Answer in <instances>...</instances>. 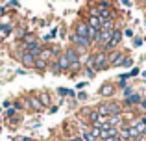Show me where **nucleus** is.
I'll return each instance as SVG.
<instances>
[{
  "label": "nucleus",
  "instance_id": "6e6552de",
  "mask_svg": "<svg viewBox=\"0 0 146 141\" xmlns=\"http://www.w3.org/2000/svg\"><path fill=\"white\" fill-rule=\"evenodd\" d=\"M106 106H107V112H109V115H122V112H124V106H122V102H117V100L106 102Z\"/></svg>",
  "mask_w": 146,
  "mask_h": 141
},
{
  "label": "nucleus",
  "instance_id": "cd10ccee",
  "mask_svg": "<svg viewBox=\"0 0 146 141\" xmlns=\"http://www.w3.org/2000/svg\"><path fill=\"white\" fill-rule=\"evenodd\" d=\"M57 95H59V97H67V95H68V91H70V89H65V87H57Z\"/></svg>",
  "mask_w": 146,
  "mask_h": 141
},
{
  "label": "nucleus",
  "instance_id": "ddd939ff",
  "mask_svg": "<svg viewBox=\"0 0 146 141\" xmlns=\"http://www.w3.org/2000/svg\"><path fill=\"white\" fill-rule=\"evenodd\" d=\"M37 98H39V102L43 104V108H48L50 102H52V98H50V95L46 93V91H41V93L37 95Z\"/></svg>",
  "mask_w": 146,
  "mask_h": 141
},
{
  "label": "nucleus",
  "instance_id": "c85d7f7f",
  "mask_svg": "<svg viewBox=\"0 0 146 141\" xmlns=\"http://www.w3.org/2000/svg\"><path fill=\"white\" fill-rule=\"evenodd\" d=\"M76 98H78L80 102H85L87 100V93H85V91H80V93L76 95Z\"/></svg>",
  "mask_w": 146,
  "mask_h": 141
},
{
  "label": "nucleus",
  "instance_id": "412c9836",
  "mask_svg": "<svg viewBox=\"0 0 146 141\" xmlns=\"http://www.w3.org/2000/svg\"><path fill=\"white\" fill-rule=\"evenodd\" d=\"M96 112H98L102 117H109V112H107V106H106V102H100V104L96 106Z\"/></svg>",
  "mask_w": 146,
  "mask_h": 141
},
{
  "label": "nucleus",
  "instance_id": "c03bdc74",
  "mask_svg": "<svg viewBox=\"0 0 146 141\" xmlns=\"http://www.w3.org/2000/svg\"><path fill=\"white\" fill-rule=\"evenodd\" d=\"M139 2H141V6H144V7H146V0H139Z\"/></svg>",
  "mask_w": 146,
  "mask_h": 141
},
{
  "label": "nucleus",
  "instance_id": "f257e3e1",
  "mask_svg": "<svg viewBox=\"0 0 146 141\" xmlns=\"http://www.w3.org/2000/svg\"><path fill=\"white\" fill-rule=\"evenodd\" d=\"M93 58H94V63H93V67H94V71H106V69H109V61H107V52L106 50H102V48H98L96 52H93Z\"/></svg>",
  "mask_w": 146,
  "mask_h": 141
},
{
  "label": "nucleus",
  "instance_id": "b1692460",
  "mask_svg": "<svg viewBox=\"0 0 146 141\" xmlns=\"http://www.w3.org/2000/svg\"><path fill=\"white\" fill-rule=\"evenodd\" d=\"M50 50H52V59H50V61H54V59H57V58H59L61 54H63V52H61V50H59L57 47H50Z\"/></svg>",
  "mask_w": 146,
  "mask_h": 141
},
{
  "label": "nucleus",
  "instance_id": "37998d69",
  "mask_svg": "<svg viewBox=\"0 0 146 141\" xmlns=\"http://www.w3.org/2000/svg\"><path fill=\"white\" fill-rule=\"evenodd\" d=\"M50 141H63V139H61V138H57V136H54V138L50 139Z\"/></svg>",
  "mask_w": 146,
  "mask_h": 141
},
{
  "label": "nucleus",
  "instance_id": "9b49d317",
  "mask_svg": "<svg viewBox=\"0 0 146 141\" xmlns=\"http://www.w3.org/2000/svg\"><path fill=\"white\" fill-rule=\"evenodd\" d=\"M48 63L46 59H43V58H35V61H33V71H37V72H48Z\"/></svg>",
  "mask_w": 146,
  "mask_h": 141
},
{
  "label": "nucleus",
  "instance_id": "aec40b11",
  "mask_svg": "<svg viewBox=\"0 0 146 141\" xmlns=\"http://www.w3.org/2000/svg\"><path fill=\"white\" fill-rule=\"evenodd\" d=\"M37 58H43V59H46V61H50V59H52V50H50V47H46V48L43 47V50H41V54L37 56Z\"/></svg>",
  "mask_w": 146,
  "mask_h": 141
},
{
  "label": "nucleus",
  "instance_id": "dca6fc26",
  "mask_svg": "<svg viewBox=\"0 0 146 141\" xmlns=\"http://www.w3.org/2000/svg\"><path fill=\"white\" fill-rule=\"evenodd\" d=\"M80 138L83 141H98L93 134H91V130H87V128H82V130H80Z\"/></svg>",
  "mask_w": 146,
  "mask_h": 141
},
{
  "label": "nucleus",
  "instance_id": "4be33fe9",
  "mask_svg": "<svg viewBox=\"0 0 146 141\" xmlns=\"http://www.w3.org/2000/svg\"><path fill=\"white\" fill-rule=\"evenodd\" d=\"M83 74L87 76V78H94L96 76V71H94V67H83Z\"/></svg>",
  "mask_w": 146,
  "mask_h": 141
},
{
  "label": "nucleus",
  "instance_id": "2f4dec72",
  "mask_svg": "<svg viewBox=\"0 0 146 141\" xmlns=\"http://www.w3.org/2000/svg\"><path fill=\"white\" fill-rule=\"evenodd\" d=\"M15 113H17V110H15V108H7V112H6V119H9V117H13Z\"/></svg>",
  "mask_w": 146,
  "mask_h": 141
},
{
  "label": "nucleus",
  "instance_id": "9d476101",
  "mask_svg": "<svg viewBox=\"0 0 146 141\" xmlns=\"http://www.w3.org/2000/svg\"><path fill=\"white\" fill-rule=\"evenodd\" d=\"M74 33H78V35L82 37H87V33H89V24H87V21H78L74 24Z\"/></svg>",
  "mask_w": 146,
  "mask_h": 141
},
{
  "label": "nucleus",
  "instance_id": "ea45409f",
  "mask_svg": "<svg viewBox=\"0 0 146 141\" xmlns=\"http://www.w3.org/2000/svg\"><path fill=\"white\" fill-rule=\"evenodd\" d=\"M120 2H122V4H124V6H128V7H129V6H131V0H120Z\"/></svg>",
  "mask_w": 146,
  "mask_h": 141
},
{
  "label": "nucleus",
  "instance_id": "39448f33",
  "mask_svg": "<svg viewBox=\"0 0 146 141\" xmlns=\"http://www.w3.org/2000/svg\"><path fill=\"white\" fill-rule=\"evenodd\" d=\"M24 100H26V104H24L26 108L32 110V112H35V113H39V112H43V110H44L43 104L39 102V98H37V95H28Z\"/></svg>",
  "mask_w": 146,
  "mask_h": 141
},
{
  "label": "nucleus",
  "instance_id": "72a5a7b5",
  "mask_svg": "<svg viewBox=\"0 0 146 141\" xmlns=\"http://www.w3.org/2000/svg\"><path fill=\"white\" fill-rule=\"evenodd\" d=\"M128 87V80H118V89H124Z\"/></svg>",
  "mask_w": 146,
  "mask_h": 141
},
{
  "label": "nucleus",
  "instance_id": "2eb2a0df",
  "mask_svg": "<svg viewBox=\"0 0 146 141\" xmlns=\"http://www.w3.org/2000/svg\"><path fill=\"white\" fill-rule=\"evenodd\" d=\"M57 65H59V69H61V72L63 71H70V61H68L67 58H65L63 54L57 58Z\"/></svg>",
  "mask_w": 146,
  "mask_h": 141
},
{
  "label": "nucleus",
  "instance_id": "a211bd4d",
  "mask_svg": "<svg viewBox=\"0 0 146 141\" xmlns=\"http://www.w3.org/2000/svg\"><path fill=\"white\" fill-rule=\"evenodd\" d=\"M26 33H28V28H26V26H19V30H15V39L22 41Z\"/></svg>",
  "mask_w": 146,
  "mask_h": 141
},
{
  "label": "nucleus",
  "instance_id": "c9c22d12",
  "mask_svg": "<svg viewBox=\"0 0 146 141\" xmlns=\"http://www.w3.org/2000/svg\"><path fill=\"white\" fill-rule=\"evenodd\" d=\"M65 141H83V139L80 138V136H70V138H67Z\"/></svg>",
  "mask_w": 146,
  "mask_h": 141
},
{
  "label": "nucleus",
  "instance_id": "473e14b6",
  "mask_svg": "<svg viewBox=\"0 0 146 141\" xmlns=\"http://www.w3.org/2000/svg\"><path fill=\"white\" fill-rule=\"evenodd\" d=\"M137 108H139V110H143V112L146 113V97H143V100H141V104L137 106Z\"/></svg>",
  "mask_w": 146,
  "mask_h": 141
},
{
  "label": "nucleus",
  "instance_id": "58836bf2",
  "mask_svg": "<svg viewBox=\"0 0 146 141\" xmlns=\"http://www.w3.org/2000/svg\"><path fill=\"white\" fill-rule=\"evenodd\" d=\"M9 6H13V7H19V2H17V0H9Z\"/></svg>",
  "mask_w": 146,
  "mask_h": 141
},
{
  "label": "nucleus",
  "instance_id": "20e7f679",
  "mask_svg": "<svg viewBox=\"0 0 146 141\" xmlns=\"http://www.w3.org/2000/svg\"><path fill=\"white\" fill-rule=\"evenodd\" d=\"M141 100H143V97H141L139 93H131L129 97H124L122 106H124V110H133V108H137V106L141 104Z\"/></svg>",
  "mask_w": 146,
  "mask_h": 141
},
{
  "label": "nucleus",
  "instance_id": "7c9ffc66",
  "mask_svg": "<svg viewBox=\"0 0 146 141\" xmlns=\"http://www.w3.org/2000/svg\"><path fill=\"white\" fill-rule=\"evenodd\" d=\"M143 43H144L143 37H133V47H141Z\"/></svg>",
  "mask_w": 146,
  "mask_h": 141
},
{
  "label": "nucleus",
  "instance_id": "bb28decb",
  "mask_svg": "<svg viewBox=\"0 0 146 141\" xmlns=\"http://www.w3.org/2000/svg\"><path fill=\"white\" fill-rule=\"evenodd\" d=\"M13 108H15V110H17V112H22V110H24V108H26V106H24V104H22V100H15V104H13Z\"/></svg>",
  "mask_w": 146,
  "mask_h": 141
},
{
  "label": "nucleus",
  "instance_id": "f3484780",
  "mask_svg": "<svg viewBox=\"0 0 146 141\" xmlns=\"http://www.w3.org/2000/svg\"><path fill=\"white\" fill-rule=\"evenodd\" d=\"M115 28H117V26H115V19H107V21H104L102 26H100V30H109V32H113Z\"/></svg>",
  "mask_w": 146,
  "mask_h": 141
},
{
  "label": "nucleus",
  "instance_id": "f704fd0d",
  "mask_svg": "<svg viewBox=\"0 0 146 141\" xmlns=\"http://www.w3.org/2000/svg\"><path fill=\"white\" fill-rule=\"evenodd\" d=\"M122 33H124V37H133V30L131 28H126Z\"/></svg>",
  "mask_w": 146,
  "mask_h": 141
},
{
  "label": "nucleus",
  "instance_id": "0eeeda50",
  "mask_svg": "<svg viewBox=\"0 0 146 141\" xmlns=\"http://www.w3.org/2000/svg\"><path fill=\"white\" fill-rule=\"evenodd\" d=\"M63 56L68 59V61H70V65H72V63H78V61H80V52H78V48L72 47V45H68V47L63 50Z\"/></svg>",
  "mask_w": 146,
  "mask_h": 141
},
{
  "label": "nucleus",
  "instance_id": "4468645a",
  "mask_svg": "<svg viewBox=\"0 0 146 141\" xmlns=\"http://www.w3.org/2000/svg\"><path fill=\"white\" fill-rule=\"evenodd\" d=\"M87 24H89L91 28H94V30H100V26H102V21H100V17L89 15V17H87Z\"/></svg>",
  "mask_w": 146,
  "mask_h": 141
},
{
  "label": "nucleus",
  "instance_id": "f8f14e48",
  "mask_svg": "<svg viewBox=\"0 0 146 141\" xmlns=\"http://www.w3.org/2000/svg\"><path fill=\"white\" fill-rule=\"evenodd\" d=\"M107 121H109V124L113 128H120L122 124L126 123V121L122 119V115H109V117H107Z\"/></svg>",
  "mask_w": 146,
  "mask_h": 141
},
{
  "label": "nucleus",
  "instance_id": "1a4fd4ad",
  "mask_svg": "<svg viewBox=\"0 0 146 141\" xmlns=\"http://www.w3.org/2000/svg\"><path fill=\"white\" fill-rule=\"evenodd\" d=\"M21 63H22V67L24 69H33V61H35V58H33L30 52H26V50H22V54H21Z\"/></svg>",
  "mask_w": 146,
  "mask_h": 141
},
{
  "label": "nucleus",
  "instance_id": "393cba45",
  "mask_svg": "<svg viewBox=\"0 0 146 141\" xmlns=\"http://www.w3.org/2000/svg\"><path fill=\"white\" fill-rule=\"evenodd\" d=\"M122 67H133V58H129V56L126 54L124 61H122Z\"/></svg>",
  "mask_w": 146,
  "mask_h": 141
},
{
  "label": "nucleus",
  "instance_id": "5701e85b",
  "mask_svg": "<svg viewBox=\"0 0 146 141\" xmlns=\"http://www.w3.org/2000/svg\"><path fill=\"white\" fill-rule=\"evenodd\" d=\"M6 121H7V124H11V126H19L21 121H22V117H9V119H6Z\"/></svg>",
  "mask_w": 146,
  "mask_h": 141
},
{
  "label": "nucleus",
  "instance_id": "79ce46f5",
  "mask_svg": "<svg viewBox=\"0 0 146 141\" xmlns=\"http://www.w3.org/2000/svg\"><path fill=\"white\" fill-rule=\"evenodd\" d=\"M139 119H141V121H143V123L146 124V113H143V115H139Z\"/></svg>",
  "mask_w": 146,
  "mask_h": 141
},
{
  "label": "nucleus",
  "instance_id": "423d86ee",
  "mask_svg": "<svg viewBox=\"0 0 146 141\" xmlns=\"http://www.w3.org/2000/svg\"><path fill=\"white\" fill-rule=\"evenodd\" d=\"M115 93H117V86H115L113 82H104L98 89V95L104 97V98H111Z\"/></svg>",
  "mask_w": 146,
  "mask_h": 141
},
{
  "label": "nucleus",
  "instance_id": "7ed1b4c3",
  "mask_svg": "<svg viewBox=\"0 0 146 141\" xmlns=\"http://www.w3.org/2000/svg\"><path fill=\"white\" fill-rule=\"evenodd\" d=\"M126 54L122 50H111L107 52V61H109V67H122V61H124Z\"/></svg>",
  "mask_w": 146,
  "mask_h": 141
},
{
  "label": "nucleus",
  "instance_id": "f03ea898",
  "mask_svg": "<svg viewBox=\"0 0 146 141\" xmlns=\"http://www.w3.org/2000/svg\"><path fill=\"white\" fill-rule=\"evenodd\" d=\"M122 37H124L122 30H120V28H115V30H113V35H111V39H109V41H107V43L102 47V50H106V52L117 50V48L120 47V43H122Z\"/></svg>",
  "mask_w": 146,
  "mask_h": 141
},
{
  "label": "nucleus",
  "instance_id": "4c0bfd02",
  "mask_svg": "<svg viewBox=\"0 0 146 141\" xmlns=\"http://www.w3.org/2000/svg\"><path fill=\"white\" fill-rule=\"evenodd\" d=\"M15 141H33L32 138H15Z\"/></svg>",
  "mask_w": 146,
  "mask_h": 141
},
{
  "label": "nucleus",
  "instance_id": "de8ad7c7",
  "mask_svg": "<svg viewBox=\"0 0 146 141\" xmlns=\"http://www.w3.org/2000/svg\"><path fill=\"white\" fill-rule=\"evenodd\" d=\"M144 41H146V37H144Z\"/></svg>",
  "mask_w": 146,
  "mask_h": 141
},
{
  "label": "nucleus",
  "instance_id": "e433bc0d",
  "mask_svg": "<svg viewBox=\"0 0 146 141\" xmlns=\"http://www.w3.org/2000/svg\"><path fill=\"white\" fill-rule=\"evenodd\" d=\"M11 104H13L11 100H4L2 102V108H11Z\"/></svg>",
  "mask_w": 146,
  "mask_h": 141
},
{
  "label": "nucleus",
  "instance_id": "c756f323",
  "mask_svg": "<svg viewBox=\"0 0 146 141\" xmlns=\"http://www.w3.org/2000/svg\"><path fill=\"white\" fill-rule=\"evenodd\" d=\"M122 93H124V97H129V95L135 93V91H133V87H131V86H128V87H124V89H122Z\"/></svg>",
  "mask_w": 146,
  "mask_h": 141
},
{
  "label": "nucleus",
  "instance_id": "a19ab883",
  "mask_svg": "<svg viewBox=\"0 0 146 141\" xmlns=\"http://www.w3.org/2000/svg\"><path fill=\"white\" fill-rule=\"evenodd\" d=\"M85 86H87L85 82H80V84H78V86H76V87H78V89H83V87H85Z\"/></svg>",
  "mask_w": 146,
  "mask_h": 141
},
{
  "label": "nucleus",
  "instance_id": "6ab92c4d",
  "mask_svg": "<svg viewBox=\"0 0 146 141\" xmlns=\"http://www.w3.org/2000/svg\"><path fill=\"white\" fill-rule=\"evenodd\" d=\"M48 72H52V74H61V69H59V65H57V59H54V61L48 63Z\"/></svg>",
  "mask_w": 146,
  "mask_h": 141
},
{
  "label": "nucleus",
  "instance_id": "a18cd8bd",
  "mask_svg": "<svg viewBox=\"0 0 146 141\" xmlns=\"http://www.w3.org/2000/svg\"><path fill=\"white\" fill-rule=\"evenodd\" d=\"M143 76H144V78H146V71H144V72H143Z\"/></svg>",
  "mask_w": 146,
  "mask_h": 141
},
{
  "label": "nucleus",
  "instance_id": "a878e982",
  "mask_svg": "<svg viewBox=\"0 0 146 141\" xmlns=\"http://www.w3.org/2000/svg\"><path fill=\"white\" fill-rule=\"evenodd\" d=\"M128 74H129V78H135V76H139V74H141V69H139V67H133V69L129 71Z\"/></svg>",
  "mask_w": 146,
  "mask_h": 141
},
{
  "label": "nucleus",
  "instance_id": "49530a36",
  "mask_svg": "<svg viewBox=\"0 0 146 141\" xmlns=\"http://www.w3.org/2000/svg\"><path fill=\"white\" fill-rule=\"evenodd\" d=\"M0 65H2V61H0Z\"/></svg>",
  "mask_w": 146,
  "mask_h": 141
}]
</instances>
